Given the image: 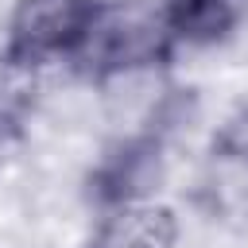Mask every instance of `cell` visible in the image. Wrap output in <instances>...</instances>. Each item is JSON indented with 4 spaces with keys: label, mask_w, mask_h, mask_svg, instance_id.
<instances>
[{
    "label": "cell",
    "mask_w": 248,
    "mask_h": 248,
    "mask_svg": "<svg viewBox=\"0 0 248 248\" xmlns=\"http://www.w3.org/2000/svg\"><path fill=\"white\" fill-rule=\"evenodd\" d=\"M101 8H105L101 0H19L8 23L4 54L31 62V66L78 54Z\"/></svg>",
    "instance_id": "obj_1"
},
{
    "label": "cell",
    "mask_w": 248,
    "mask_h": 248,
    "mask_svg": "<svg viewBox=\"0 0 248 248\" xmlns=\"http://www.w3.org/2000/svg\"><path fill=\"white\" fill-rule=\"evenodd\" d=\"M167 46H170V35L159 12L105 4L78 58L85 62L89 74H120V70L167 58Z\"/></svg>",
    "instance_id": "obj_2"
},
{
    "label": "cell",
    "mask_w": 248,
    "mask_h": 248,
    "mask_svg": "<svg viewBox=\"0 0 248 248\" xmlns=\"http://www.w3.org/2000/svg\"><path fill=\"white\" fill-rule=\"evenodd\" d=\"M178 225L163 205H120L85 248H174Z\"/></svg>",
    "instance_id": "obj_3"
},
{
    "label": "cell",
    "mask_w": 248,
    "mask_h": 248,
    "mask_svg": "<svg viewBox=\"0 0 248 248\" xmlns=\"http://www.w3.org/2000/svg\"><path fill=\"white\" fill-rule=\"evenodd\" d=\"M240 0H163L159 16L170 39L213 43L236 23Z\"/></svg>",
    "instance_id": "obj_4"
},
{
    "label": "cell",
    "mask_w": 248,
    "mask_h": 248,
    "mask_svg": "<svg viewBox=\"0 0 248 248\" xmlns=\"http://www.w3.org/2000/svg\"><path fill=\"white\" fill-rule=\"evenodd\" d=\"M205 198L213 209L229 217H248V140H225L213 147L209 174H205Z\"/></svg>",
    "instance_id": "obj_5"
},
{
    "label": "cell",
    "mask_w": 248,
    "mask_h": 248,
    "mask_svg": "<svg viewBox=\"0 0 248 248\" xmlns=\"http://www.w3.org/2000/svg\"><path fill=\"white\" fill-rule=\"evenodd\" d=\"M35 70L31 62H19L12 54H0V136L19 132L35 105Z\"/></svg>",
    "instance_id": "obj_6"
}]
</instances>
